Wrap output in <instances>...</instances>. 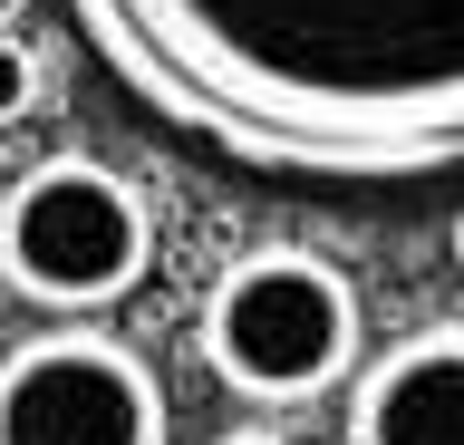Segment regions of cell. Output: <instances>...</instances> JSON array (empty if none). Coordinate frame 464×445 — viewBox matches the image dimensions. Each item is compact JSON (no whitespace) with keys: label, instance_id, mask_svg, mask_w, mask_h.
Returning <instances> with one entry per match:
<instances>
[{"label":"cell","instance_id":"277c9868","mask_svg":"<svg viewBox=\"0 0 464 445\" xmlns=\"http://www.w3.org/2000/svg\"><path fill=\"white\" fill-rule=\"evenodd\" d=\"M0 445H165V387L116 329H39L0 358Z\"/></svg>","mask_w":464,"mask_h":445},{"label":"cell","instance_id":"6da1fadb","mask_svg":"<svg viewBox=\"0 0 464 445\" xmlns=\"http://www.w3.org/2000/svg\"><path fill=\"white\" fill-rule=\"evenodd\" d=\"M87 59L174 136L300 184L464 165V0H68Z\"/></svg>","mask_w":464,"mask_h":445},{"label":"cell","instance_id":"9c48e42d","mask_svg":"<svg viewBox=\"0 0 464 445\" xmlns=\"http://www.w3.org/2000/svg\"><path fill=\"white\" fill-rule=\"evenodd\" d=\"M455 271H464V213H455Z\"/></svg>","mask_w":464,"mask_h":445},{"label":"cell","instance_id":"8992f818","mask_svg":"<svg viewBox=\"0 0 464 445\" xmlns=\"http://www.w3.org/2000/svg\"><path fill=\"white\" fill-rule=\"evenodd\" d=\"M39 107V49L20 30H0V126H20Z\"/></svg>","mask_w":464,"mask_h":445},{"label":"cell","instance_id":"5b68a950","mask_svg":"<svg viewBox=\"0 0 464 445\" xmlns=\"http://www.w3.org/2000/svg\"><path fill=\"white\" fill-rule=\"evenodd\" d=\"M348 445H464V320L406 329L348 378Z\"/></svg>","mask_w":464,"mask_h":445},{"label":"cell","instance_id":"52a82bcc","mask_svg":"<svg viewBox=\"0 0 464 445\" xmlns=\"http://www.w3.org/2000/svg\"><path fill=\"white\" fill-rule=\"evenodd\" d=\"M213 445H281L271 426H232V436H213Z\"/></svg>","mask_w":464,"mask_h":445},{"label":"cell","instance_id":"ba28073f","mask_svg":"<svg viewBox=\"0 0 464 445\" xmlns=\"http://www.w3.org/2000/svg\"><path fill=\"white\" fill-rule=\"evenodd\" d=\"M20 10H29V0H0V30H20Z\"/></svg>","mask_w":464,"mask_h":445},{"label":"cell","instance_id":"3957f363","mask_svg":"<svg viewBox=\"0 0 464 445\" xmlns=\"http://www.w3.org/2000/svg\"><path fill=\"white\" fill-rule=\"evenodd\" d=\"M155 262V213L116 165L97 155H39L10 194H0V291L29 310L87 320L145 281Z\"/></svg>","mask_w":464,"mask_h":445},{"label":"cell","instance_id":"7a4b0ae2","mask_svg":"<svg viewBox=\"0 0 464 445\" xmlns=\"http://www.w3.org/2000/svg\"><path fill=\"white\" fill-rule=\"evenodd\" d=\"M358 291L339 262H319L300 242H261L203 291L194 349L213 368V387L252 397V407H310L339 378H358Z\"/></svg>","mask_w":464,"mask_h":445}]
</instances>
